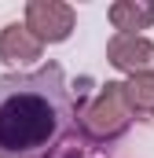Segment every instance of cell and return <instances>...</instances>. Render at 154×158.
I'll list each match as a JSON object with an SVG mask.
<instances>
[{
	"instance_id": "cell-1",
	"label": "cell",
	"mask_w": 154,
	"mask_h": 158,
	"mask_svg": "<svg viewBox=\"0 0 154 158\" xmlns=\"http://www.w3.org/2000/svg\"><path fill=\"white\" fill-rule=\"evenodd\" d=\"M84 88H70L59 63L0 77V158H44L77 136Z\"/></svg>"
},
{
	"instance_id": "cell-2",
	"label": "cell",
	"mask_w": 154,
	"mask_h": 158,
	"mask_svg": "<svg viewBox=\"0 0 154 158\" xmlns=\"http://www.w3.org/2000/svg\"><path fill=\"white\" fill-rule=\"evenodd\" d=\"M128 125H132V110L125 103V81H107L92 99H84L81 118H77L81 136L92 147H103V143L121 140L128 132Z\"/></svg>"
},
{
	"instance_id": "cell-3",
	"label": "cell",
	"mask_w": 154,
	"mask_h": 158,
	"mask_svg": "<svg viewBox=\"0 0 154 158\" xmlns=\"http://www.w3.org/2000/svg\"><path fill=\"white\" fill-rule=\"evenodd\" d=\"M26 26L40 44H63L77 26V11L63 0H30L26 4Z\"/></svg>"
},
{
	"instance_id": "cell-4",
	"label": "cell",
	"mask_w": 154,
	"mask_h": 158,
	"mask_svg": "<svg viewBox=\"0 0 154 158\" xmlns=\"http://www.w3.org/2000/svg\"><path fill=\"white\" fill-rule=\"evenodd\" d=\"M107 63L121 74H151L154 70V40L143 33H114L107 40Z\"/></svg>"
},
{
	"instance_id": "cell-5",
	"label": "cell",
	"mask_w": 154,
	"mask_h": 158,
	"mask_svg": "<svg viewBox=\"0 0 154 158\" xmlns=\"http://www.w3.org/2000/svg\"><path fill=\"white\" fill-rule=\"evenodd\" d=\"M40 52H44V44L33 37V30H30L26 22H7V26L0 30V63H7V66H26V63L40 59Z\"/></svg>"
},
{
	"instance_id": "cell-6",
	"label": "cell",
	"mask_w": 154,
	"mask_h": 158,
	"mask_svg": "<svg viewBox=\"0 0 154 158\" xmlns=\"http://www.w3.org/2000/svg\"><path fill=\"white\" fill-rule=\"evenodd\" d=\"M107 15L117 33H140L154 26V0H114Z\"/></svg>"
},
{
	"instance_id": "cell-7",
	"label": "cell",
	"mask_w": 154,
	"mask_h": 158,
	"mask_svg": "<svg viewBox=\"0 0 154 158\" xmlns=\"http://www.w3.org/2000/svg\"><path fill=\"white\" fill-rule=\"evenodd\" d=\"M125 103H128L136 121L154 118V70L151 74H132L125 81Z\"/></svg>"
},
{
	"instance_id": "cell-8",
	"label": "cell",
	"mask_w": 154,
	"mask_h": 158,
	"mask_svg": "<svg viewBox=\"0 0 154 158\" xmlns=\"http://www.w3.org/2000/svg\"><path fill=\"white\" fill-rule=\"evenodd\" d=\"M44 158H95V155H92V143L77 132V136H70L66 143H59L55 151H48Z\"/></svg>"
}]
</instances>
